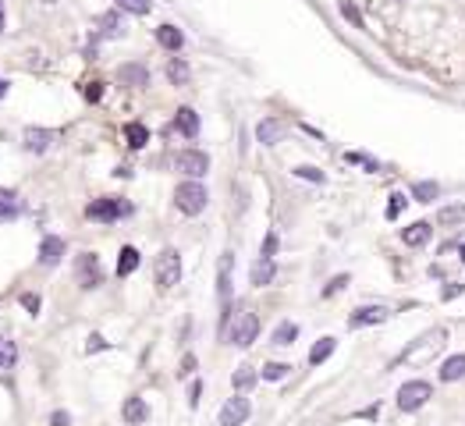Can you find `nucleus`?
Listing matches in <instances>:
<instances>
[{
  "instance_id": "9d476101",
  "label": "nucleus",
  "mask_w": 465,
  "mask_h": 426,
  "mask_svg": "<svg viewBox=\"0 0 465 426\" xmlns=\"http://www.w3.org/2000/svg\"><path fill=\"white\" fill-rule=\"evenodd\" d=\"M50 142H54L50 128H25V135H22V146L29 149V153H47Z\"/></svg>"
},
{
  "instance_id": "58836bf2",
  "label": "nucleus",
  "mask_w": 465,
  "mask_h": 426,
  "mask_svg": "<svg viewBox=\"0 0 465 426\" xmlns=\"http://www.w3.org/2000/svg\"><path fill=\"white\" fill-rule=\"evenodd\" d=\"M273 249H277V234H266V242H263V256H270V260H273Z\"/></svg>"
},
{
  "instance_id": "a878e982",
  "label": "nucleus",
  "mask_w": 465,
  "mask_h": 426,
  "mask_svg": "<svg viewBox=\"0 0 465 426\" xmlns=\"http://www.w3.org/2000/svg\"><path fill=\"white\" fill-rule=\"evenodd\" d=\"M412 196H416V203H433L440 196V185L437 181H416L412 185Z\"/></svg>"
},
{
  "instance_id": "aec40b11",
  "label": "nucleus",
  "mask_w": 465,
  "mask_h": 426,
  "mask_svg": "<svg viewBox=\"0 0 465 426\" xmlns=\"http://www.w3.org/2000/svg\"><path fill=\"white\" fill-rule=\"evenodd\" d=\"M462 377H465V355H451V359L440 366V380L451 383V380H462Z\"/></svg>"
},
{
  "instance_id": "393cba45",
  "label": "nucleus",
  "mask_w": 465,
  "mask_h": 426,
  "mask_svg": "<svg viewBox=\"0 0 465 426\" xmlns=\"http://www.w3.org/2000/svg\"><path fill=\"white\" fill-rule=\"evenodd\" d=\"M217 291H220V298H227L231 295V252H224L220 256V267H217Z\"/></svg>"
},
{
  "instance_id": "f03ea898",
  "label": "nucleus",
  "mask_w": 465,
  "mask_h": 426,
  "mask_svg": "<svg viewBox=\"0 0 465 426\" xmlns=\"http://www.w3.org/2000/svg\"><path fill=\"white\" fill-rule=\"evenodd\" d=\"M174 203H178L181 213H203L206 203H209V192H206V185H199V181H185V185H178V192H174Z\"/></svg>"
},
{
  "instance_id": "1a4fd4ad",
  "label": "nucleus",
  "mask_w": 465,
  "mask_h": 426,
  "mask_svg": "<svg viewBox=\"0 0 465 426\" xmlns=\"http://www.w3.org/2000/svg\"><path fill=\"white\" fill-rule=\"evenodd\" d=\"M60 260H65V238L47 234L43 245H39V263H43V267H57Z\"/></svg>"
},
{
  "instance_id": "c85d7f7f",
  "label": "nucleus",
  "mask_w": 465,
  "mask_h": 426,
  "mask_svg": "<svg viewBox=\"0 0 465 426\" xmlns=\"http://www.w3.org/2000/svg\"><path fill=\"white\" fill-rule=\"evenodd\" d=\"M252 383H256V370H252V366H238L235 377H231V388H235V391H249Z\"/></svg>"
},
{
  "instance_id": "412c9836",
  "label": "nucleus",
  "mask_w": 465,
  "mask_h": 426,
  "mask_svg": "<svg viewBox=\"0 0 465 426\" xmlns=\"http://www.w3.org/2000/svg\"><path fill=\"white\" fill-rule=\"evenodd\" d=\"M157 39H160V47H167V50H181V43H185L181 29H174V25H160Z\"/></svg>"
},
{
  "instance_id": "bb28decb",
  "label": "nucleus",
  "mask_w": 465,
  "mask_h": 426,
  "mask_svg": "<svg viewBox=\"0 0 465 426\" xmlns=\"http://www.w3.org/2000/svg\"><path fill=\"white\" fill-rule=\"evenodd\" d=\"M14 362H18V348H14V341L0 337V373L14 370Z\"/></svg>"
},
{
  "instance_id": "4c0bfd02",
  "label": "nucleus",
  "mask_w": 465,
  "mask_h": 426,
  "mask_svg": "<svg viewBox=\"0 0 465 426\" xmlns=\"http://www.w3.org/2000/svg\"><path fill=\"white\" fill-rule=\"evenodd\" d=\"M192 370H196V355H185V359H181V370H178V377H188Z\"/></svg>"
},
{
  "instance_id": "c9c22d12",
  "label": "nucleus",
  "mask_w": 465,
  "mask_h": 426,
  "mask_svg": "<svg viewBox=\"0 0 465 426\" xmlns=\"http://www.w3.org/2000/svg\"><path fill=\"white\" fill-rule=\"evenodd\" d=\"M401 206H405V196H401V192H394V196H391V206H387V217H391V221L401 213Z\"/></svg>"
},
{
  "instance_id": "c756f323",
  "label": "nucleus",
  "mask_w": 465,
  "mask_h": 426,
  "mask_svg": "<svg viewBox=\"0 0 465 426\" xmlns=\"http://www.w3.org/2000/svg\"><path fill=\"white\" fill-rule=\"evenodd\" d=\"M167 78H171L174 85H185L188 78H192V71H188L185 60H171V64H167Z\"/></svg>"
},
{
  "instance_id": "b1692460",
  "label": "nucleus",
  "mask_w": 465,
  "mask_h": 426,
  "mask_svg": "<svg viewBox=\"0 0 465 426\" xmlns=\"http://www.w3.org/2000/svg\"><path fill=\"white\" fill-rule=\"evenodd\" d=\"M124 139H128L132 149H142L146 142H150V132H146V124L132 121V124H124Z\"/></svg>"
},
{
  "instance_id": "9b49d317",
  "label": "nucleus",
  "mask_w": 465,
  "mask_h": 426,
  "mask_svg": "<svg viewBox=\"0 0 465 426\" xmlns=\"http://www.w3.org/2000/svg\"><path fill=\"white\" fill-rule=\"evenodd\" d=\"M387 320V309L384 306H363V309H355L348 324L352 327H373V324H384Z\"/></svg>"
},
{
  "instance_id": "2eb2a0df",
  "label": "nucleus",
  "mask_w": 465,
  "mask_h": 426,
  "mask_svg": "<svg viewBox=\"0 0 465 426\" xmlns=\"http://www.w3.org/2000/svg\"><path fill=\"white\" fill-rule=\"evenodd\" d=\"M121 416H124V423H146V419H150V405H146L142 398H128V401H124V409H121Z\"/></svg>"
},
{
  "instance_id": "2f4dec72",
  "label": "nucleus",
  "mask_w": 465,
  "mask_h": 426,
  "mask_svg": "<svg viewBox=\"0 0 465 426\" xmlns=\"http://www.w3.org/2000/svg\"><path fill=\"white\" fill-rule=\"evenodd\" d=\"M117 8L121 11H132V14H150L153 0H117Z\"/></svg>"
},
{
  "instance_id": "79ce46f5",
  "label": "nucleus",
  "mask_w": 465,
  "mask_h": 426,
  "mask_svg": "<svg viewBox=\"0 0 465 426\" xmlns=\"http://www.w3.org/2000/svg\"><path fill=\"white\" fill-rule=\"evenodd\" d=\"M100 348H107V341H103L100 334H93V337H89V345H86V352H100Z\"/></svg>"
},
{
  "instance_id": "09e8293b",
  "label": "nucleus",
  "mask_w": 465,
  "mask_h": 426,
  "mask_svg": "<svg viewBox=\"0 0 465 426\" xmlns=\"http://www.w3.org/2000/svg\"><path fill=\"white\" fill-rule=\"evenodd\" d=\"M0 29H4V14H0Z\"/></svg>"
},
{
  "instance_id": "ddd939ff",
  "label": "nucleus",
  "mask_w": 465,
  "mask_h": 426,
  "mask_svg": "<svg viewBox=\"0 0 465 426\" xmlns=\"http://www.w3.org/2000/svg\"><path fill=\"white\" fill-rule=\"evenodd\" d=\"M174 124H178V132L185 139H196L199 135V114L192 111V106H181V111L174 114Z\"/></svg>"
},
{
  "instance_id": "dca6fc26",
  "label": "nucleus",
  "mask_w": 465,
  "mask_h": 426,
  "mask_svg": "<svg viewBox=\"0 0 465 426\" xmlns=\"http://www.w3.org/2000/svg\"><path fill=\"white\" fill-rule=\"evenodd\" d=\"M18 213H22V203H18V196H14L11 188H0V224L14 221Z\"/></svg>"
},
{
  "instance_id": "f8f14e48",
  "label": "nucleus",
  "mask_w": 465,
  "mask_h": 426,
  "mask_svg": "<svg viewBox=\"0 0 465 426\" xmlns=\"http://www.w3.org/2000/svg\"><path fill=\"white\" fill-rule=\"evenodd\" d=\"M117 78H121L124 85H132V89H142V85H150V71H146L142 64H121Z\"/></svg>"
},
{
  "instance_id": "0eeeda50",
  "label": "nucleus",
  "mask_w": 465,
  "mask_h": 426,
  "mask_svg": "<svg viewBox=\"0 0 465 426\" xmlns=\"http://www.w3.org/2000/svg\"><path fill=\"white\" fill-rule=\"evenodd\" d=\"M121 213H124V206H121L117 199H93V203L86 206V217H89V221H103V224L117 221Z\"/></svg>"
},
{
  "instance_id": "37998d69",
  "label": "nucleus",
  "mask_w": 465,
  "mask_h": 426,
  "mask_svg": "<svg viewBox=\"0 0 465 426\" xmlns=\"http://www.w3.org/2000/svg\"><path fill=\"white\" fill-rule=\"evenodd\" d=\"M71 419H68V412H54V419H50V426H68Z\"/></svg>"
},
{
  "instance_id": "f3484780",
  "label": "nucleus",
  "mask_w": 465,
  "mask_h": 426,
  "mask_svg": "<svg viewBox=\"0 0 465 426\" xmlns=\"http://www.w3.org/2000/svg\"><path fill=\"white\" fill-rule=\"evenodd\" d=\"M256 135H260V142H263V146H273V142H281L284 124H281V121H273V117H266V121H260Z\"/></svg>"
},
{
  "instance_id": "7c9ffc66",
  "label": "nucleus",
  "mask_w": 465,
  "mask_h": 426,
  "mask_svg": "<svg viewBox=\"0 0 465 426\" xmlns=\"http://www.w3.org/2000/svg\"><path fill=\"white\" fill-rule=\"evenodd\" d=\"M437 221H440V224H462V221H465V206H444V210L437 213Z\"/></svg>"
},
{
  "instance_id": "39448f33",
  "label": "nucleus",
  "mask_w": 465,
  "mask_h": 426,
  "mask_svg": "<svg viewBox=\"0 0 465 426\" xmlns=\"http://www.w3.org/2000/svg\"><path fill=\"white\" fill-rule=\"evenodd\" d=\"M174 167L181 170V175H188V178H203L209 170V157L199 153V149H181V153L174 157Z\"/></svg>"
},
{
  "instance_id": "20e7f679",
  "label": "nucleus",
  "mask_w": 465,
  "mask_h": 426,
  "mask_svg": "<svg viewBox=\"0 0 465 426\" xmlns=\"http://www.w3.org/2000/svg\"><path fill=\"white\" fill-rule=\"evenodd\" d=\"M256 334H260V316L256 313H238L231 330H227L231 345H238V348H249L252 341H256Z\"/></svg>"
},
{
  "instance_id": "423d86ee",
  "label": "nucleus",
  "mask_w": 465,
  "mask_h": 426,
  "mask_svg": "<svg viewBox=\"0 0 465 426\" xmlns=\"http://www.w3.org/2000/svg\"><path fill=\"white\" fill-rule=\"evenodd\" d=\"M78 288H96L103 281V273H100V260H96V252H82L78 256Z\"/></svg>"
},
{
  "instance_id": "72a5a7b5",
  "label": "nucleus",
  "mask_w": 465,
  "mask_h": 426,
  "mask_svg": "<svg viewBox=\"0 0 465 426\" xmlns=\"http://www.w3.org/2000/svg\"><path fill=\"white\" fill-rule=\"evenodd\" d=\"M341 14H345V18L352 21L355 29H366V21H363V14L355 11V4H352V0H341Z\"/></svg>"
},
{
  "instance_id": "c03bdc74",
  "label": "nucleus",
  "mask_w": 465,
  "mask_h": 426,
  "mask_svg": "<svg viewBox=\"0 0 465 426\" xmlns=\"http://www.w3.org/2000/svg\"><path fill=\"white\" fill-rule=\"evenodd\" d=\"M199 394H203V388H199V380H196V383H192V391H188V401L199 405Z\"/></svg>"
},
{
  "instance_id": "f257e3e1",
  "label": "nucleus",
  "mask_w": 465,
  "mask_h": 426,
  "mask_svg": "<svg viewBox=\"0 0 465 426\" xmlns=\"http://www.w3.org/2000/svg\"><path fill=\"white\" fill-rule=\"evenodd\" d=\"M430 398H433V388L427 380H409V383H401V391H398V409L401 412H416Z\"/></svg>"
},
{
  "instance_id": "473e14b6",
  "label": "nucleus",
  "mask_w": 465,
  "mask_h": 426,
  "mask_svg": "<svg viewBox=\"0 0 465 426\" xmlns=\"http://www.w3.org/2000/svg\"><path fill=\"white\" fill-rule=\"evenodd\" d=\"M291 373L288 362H270V366H263V380H284Z\"/></svg>"
},
{
  "instance_id": "a19ab883",
  "label": "nucleus",
  "mask_w": 465,
  "mask_h": 426,
  "mask_svg": "<svg viewBox=\"0 0 465 426\" xmlns=\"http://www.w3.org/2000/svg\"><path fill=\"white\" fill-rule=\"evenodd\" d=\"M22 306L29 313H39V295H22Z\"/></svg>"
},
{
  "instance_id": "6ab92c4d",
  "label": "nucleus",
  "mask_w": 465,
  "mask_h": 426,
  "mask_svg": "<svg viewBox=\"0 0 465 426\" xmlns=\"http://www.w3.org/2000/svg\"><path fill=\"white\" fill-rule=\"evenodd\" d=\"M96 25H100V32H103V36H111V39H114V36H124V21H121V14H117V11L100 14V18H96Z\"/></svg>"
},
{
  "instance_id": "ea45409f",
  "label": "nucleus",
  "mask_w": 465,
  "mask_h": 426,
  "mask_svg": "<svg viewBox=\"0 0 465 426\" xmlns=\"http://www.w3.org/2000/svg\"><path fill=\"white\" fill-rule=\"evenodd\" d=\"M345 284H348V277H345V273H341V277H334V281L327 284V291H324V295H334V291H341Z\"/></svg>"
},
{
  "instance_id": "49530a36",
  "label": "nucleus",
  "mask_w": 465,
  "mask_h": 426,
  "mask_svg": "<svg viewBox=\"0 0 465 426\" xmlns=\"http://www.w3.org/2000/svg\"><path fill=\"white\" fill-rule=\"evenodd\" d=\"M4 96H8V82H4V78H0V100H4Z\"/></svg>"
},
{
  "instance_id": "a211bd4d",
  "label": "nucleus",
  "mask_w": 465,
  "mask_h": 426,
  "mask_svg": "<svg viewBox=\"0 0 465 426\" xmlns=\"http://www.w3.org/2000/svg\"><path fill=\"white\" fill-rule=\"evenodd\" d=\"M430 231H433V227H430L427 221H416L412 227H405V231H401V242H405V245H412V249H416V245H422V242H427V238H430Z\"/></svg>"
},
{
  "instance_id": "4468645a",
  "label": "nucleus",
  "mask_w": 465,
  "mask_h": 426,
  "mask_svg": "<svg viewBox=\"0 0 465 426\" xmlns=\"http://www.w3.org/2000/svg\"><path fill=\"white\" fill-rule=\"evenodd\" d=\"M273 273H277V267H273V260H270V256H260V260L252 263V273H249V281L256 284V288H263V284H270V281H273Z\"/></svg>"
},
{
  "instance_id": "de8ad7c7",
  "label": "nucleus",
  "mask_w": 465,
  "mask_h": 426,
  "mask_svg": "<svg viewBox=\"0 0 465 426\" xmlns=\"http://www.w3.org/2000/svg\"><path fill=\"white\" fill-rule=\"evenodd\" d=\"M458 256H462V263H465V245H462V249H458Z\"/></svg>"
},
{
  "instance_id": "e433bc0d",
  "label": "nucleus",
  "mask_w": 465,
  "mask_h": 426,
  "mask_svg": "<svg viewBox=\"0 0 465 426\" xmlns=\"http://www.w3.org/2000/svg\"><path fill=\"white\" fill-rule=\"evenodd\" d=\"M82 93H86V100H93V103H96V100L103 96V85H100V82H89V85H86V89H82Z\"/></svg>"
},
{
  "instance_id": "4be33fe9",
  "label": "nucleus",
  "mask_w": 465,
  "mask_h": 426,
  "mask_svg": "<svg viewBox=\"0 0 465 426\" xmlns=\"http://www.w3.org/2000/svg\"><path fill=\"white\" fill-rule=\"evenodd\" d=\"M337 348V341L334 337H320V341H316V345H313V352H309V362H313V366H320V362H327L330 359V352Z\"/></svg>"
},
{
  "instance_id": "f704fd0d",
  "label": "nucleus",
  "mask_w": 465,
  "mask_h": 426,
  "mask_svg": "<svg viewBox=\"0 0 465 426\" xmlns=\"http://www.w3.org/2000/svg\"><path fill=\"white\" fill-rule=\"evenodd\" d=\"M295 175L306 181H324V170H316V167H295Z\"/></svg>"
},
{
  "instance_id": "cd10ccee",
  "label": "nucleus",
  "mask_w": 465,
  "mask_h": 426,
  "mask_svg": "<svg viewBox=\"0 0 465 426\" xmlns=\"http://www.w3.org/2000/svg\"><path fill=\"white\" fill-rule=\"evenodd\" d=\"M295 337H299V327L291 324V320H284V324L273 330V345H281V348H288V345H295Z\"/></svg>"
},
{
  "instance_id": "a18cd8bd",
  "label": "nucleus",
  "mask_w": 465,
  "mask_h": 426,
  "mask_svg": "<svg viewBox=\"0 0 465 426\" xmlns=\"http://www.w3.org/2000/svg\"><path fill=\"white\" fill-rule=\"evenodd\" d=\"M462 291V284H451V288H444V298H455Z\"/></svg>"
},
{
  "instance_id": "6e6552de",
  "label": "nucleus",
  "mask_w": 465,
  "mask_h": 426,
  "mask_svg": "<svg viewBox=\"0 0 465 426\" xmlns=\"http://www.w3.org/2000/svg\"><path fill=\"white\" fill-rule=\"evenodd\" d=\"M252 412L249 398H227V405L220 409V426H242Z\"/></svg>"
},
{
  "instance_id": "5701e85b",
  "label": "nucleus",
  "mask_w": 465,
  "mask_h": 426,
  "mask_svg": "<svg viewBox=\"0 0 465 426\" xmlns=\"http://www.w3.org/2000/svg\"><path fill=\"white\" fill-rule=\"evenodd\" d=\"M135 267H139V252H135L132 245H124V249H121V256H117V277L135 273Z\"/></svg>"
},
{
  "instance_id": "7ed1b4c3",
  "label": "nucleus",
  "mask_w": 465,
  "mask_h": 426,
  "mask_svg": "<svg viewBox=\"0 0 465 426\" xmlns=\"http://www.w3.org/2000/svg\"><path fill=\"white\" fill-rule=\"evenodd\" d=\"M153 277H157L160 288H174L178 277H181V256L174 249H163L157 256V263H153Z\"/></svg>"
}]
</instances>
